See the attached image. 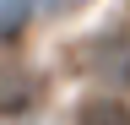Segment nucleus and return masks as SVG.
Returning a JSON list of instances; mask_svg holds the SVG:
<instances>
[{"mask_svg":"<svg viewBox=\"0 0 130 125\" xmlns=\"http://www.w3.org/2000/svg\"><path fill=\"white\" fill-rule=\"evenodd\" d=\"M32 98H38V82L22 65H0V114H22Z\"/></svg>","mask_w":130,"mask_h":125,"instance_id":"nucleus-2","label":"nucleus"},{"mask_svg":"<svg viewBox=\"0 0 130 125\" xmlns=\"http://www.w3.org/2000/svg\"><path fill=\"white\" fill-rule=\"evenodd\" d=\"M27 17V0H0V33H16Z\"/></svg>","mask_w":130,"mask_h":125,"instance_id":"nucleus-4","label":"nucleus"},{"mask_svg":"<svg viewBox=\"0 0 130 125\" xmlns=\"http://www.w3.org/2000/svg\"><path fill=\"white\" fill-rule=\"evenodd\" d=\"M76 60H81V71H87V76H98V82L130 87V33H125V27L87 38V44L76 49Z\"/></svg>","mask_w":130,"mask_h":125,"instance_id":"nucleus-1","label":"nucleus"},{"mask_svg":"<svg viewBox=\"0 0 130 125\" xmlns=\"http://www.w3.org/2000/svg\"><path fill=\"white\" fill-rule=\"evenodd\" d=\"M76 125H130V109L119 98H92L76 109Z\"/></svg>","mask_w":130,"mask_h":125,"instance_id":"nucleus-3","label":"nucleus"}]
</instances>
